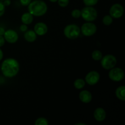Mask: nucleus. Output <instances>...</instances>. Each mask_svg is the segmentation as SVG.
<instances>
[{
	"mask_svg": "<svg viewBox=\"0 0 125 125\" xmlns=\"http://www.w3.org/2000/svg\"><path fill=\"white\" fill-rule=\"evenodd\" d=\"M94 117L96 121L98 122H102L106 119V111L102 107H98L94 112Z\"/></svg>",
	"mask_w": 125,
	"mask_h": 125,
	"instance_id": "12",
	"label": "nucleus"
},
{
	"mask_svg": "<svg viewBox=\"0 0 125 125\" xmlns=\"http://www.w3.org/2000/svg\"><path fill=\"white\" fill-rule=\"evenodd\" d=\"M2 2H3V4L5 6H9L11 4L10 0H4Z\"/></svg>",
	"mask_w": 125,
	"mask_h": 125,
	"instance_id": "28",
	"label": "nucleus"
},
{
	"mask_svg": "<svg viewBox=\"0 0 125 125\" xmlns=\"http://www.w3.org/2000/svg\"><path fill=\"white\" fill-rule=\"evenodd\" d=\"M124 13V8L120 4L115 3L112 5L109 9V15L113 18L119 19Z\"/></svg>",
	"mask_w": 125,
	"mask_h": 125,
	"instance_id": "8",
	"label": "nucleus"
},
{
	"mask_svg": "<svg viewBox=\"0 0 125 125\" xmlns=\"http://www.w3.org/2000/svg\"><path fill=\"white\" fill-rule=\"evenodd\" d=\"M34 31L37 35L42 36L48 32V26L45 23L39 22L34 26Z\"/></svg>",
	"mask_w": 125,
	"mask_h": 125,
	"instance_id": "11",
	"label": "nucleus"
},
{
	"mask_svg": "<svg viewBox=\"0 0 125 125\" xmlns=\"http://www.w3.org/2000/svg\"><path fill=\"white\" fill-rule=\"evenodd\" d=\"M3 56H4L3 52H2V50L0 48V61H1V60L2 59V58H3Z\"/></svg>",
	"mask_w": 125,
	"mask_h": 125,
	"instance_id": "30",
	"label": "nucleus"
},
{
	"mask_svg": "<svg viewBox=\"0 0 125 125\" xmlns=\"http://www.w3.org/2000/svg\"><path fill=\"white\" fill-rule=\"evenodd\" d=\"M5 42H6V40H5L3 35H0V47H2L4 45Z\"/></svg>",
	"mask_w": 125,
	"mask_h": 125,
	"instance_id": "27",
	"label": "nucleus"
},
{
	"mask_svg": "<svg viewBox=\"0 0 125 125\" xmlns=\"http://www.w3.org/2000/svg\"><path fill=\"white\" fill-rule=\"evenodd\" d=\"M0 1H3L4 0H0Z\"/></svg>",
	"mask_w": 125,
	"mask_h": 125,
	"instance_id": "33",
	"label": "nucleus"
},
{
	"mask_svg": "<svg viewBox=\"0 0 125 125\" xmlns=\"http://www.w3.org/2000/svg\"><path fill=\"white\" fill-rule=\"evenodd\" d=\"M37 34L32 30H27L26 31L24 32V39L26 40L28 42L32 43L36 40L37 39Z\"/></svg>",
	"mask_w": 125,
	"mask_h": 125,
	"instance_id": "14",
	"label": "nucleus"
},
{
	"mask_svg": "<svg viewBox=\"0 0 125 125\" xmlns=\"http://www.w3.org/2000/svg\"><path fill=\"white\" fill-rule=\"evenodd\" d=\"M20 2L21 3V4L23 6H28L29 4L31 3V2L32 1V0H19Z\"/></svg>",
	"mask_w": 125,
	"mask_h": 125,
	"instance_id": "25",
	"label": "nucleus"
},
{
	"mask_svg": "<svg viewBox=\"0 0 125 125\" xmlns=\"http://www.w3.org/2000/svg\"><path fill=\"white\" fill-rule=\"evenodd\" d=\"M103 54L99 50H94L92 53V58L95 61H99L102 59Z\"/></svg>",
	"mask_w": 125,
	"mask_h": 125,
	"instance_id": "18",
	"label": "nucleus"
},
{
	"mask_svg": "<svg viewBox=\"0 0 125 125\" xmlns=\"http://www.w3.org/2000/svg\"><path fill=\"white\" fill-rule=\"evenodd\" d=\"M20 31L21 32H26L27 30H28V25H26V24H21V25L20 26Z\"/></svg>",
	"mask_w": 125,
	"mask_h": 125,
	"instance_id": "26",
	"label": "nucleus"
},
{
	"mask_svg": "<svg viewBox=\"0 0 125 125\" xmlns=\"http://www.w3.org/2000/svg\"><path fill=\"white\" fill-rule=\"evenodd\" d=\"M99 0H83L85 6H94L98 3Z\"/></svg>",
	"mask_w": 125,
	"mask_h": 125,
	"instance_id": "21",
	"label": "nucleus"
},
{
	"mask_svg": "<svg viewBox=\"0 0 125 125\" xmlns=\"http://www.w3.org/2000/svg\"><path fill=\"white\" fill-rule=\"evenodd\" d=\"M103 23L106 26H109L113 23V18L110 15H105L103 18Z\"/></svg>",
	"mask_w": 125,
	"mask_h": 125,
	"instance_id": "19",
	"label": "nucleus"
},
{
	"mask_svg": "<svg viewBox=\"0 0 125 125\" xmlns=\"http://www.w3.org/2000/svg\"><path fill=\"white\" fill-rule=\"evenodd\" d=\"M73 84H74V87L75 89L80 90V89H82L84 87L85 85V82L84 79L79 78V79H76L74 81Z\"/></svg>",
	"mask_w": 125,
	"mask_h": 125,
	"instance_id": "17",
	"label": "nucleus"
},
{
	"mask_svg": "<svg viewBox=\"0 0 125 125\" xmlns=\"http://www.w3.org/2000/svg\"><path fill=\"white\" fill-rule=\"evenodd\" d=\"M81 11L82 18L86 21L92 22L97 18V10L93 6H85Z\"/></svg>",
	"mask_w": 125,
	"mask_h": 125,
	"instance_id": "4",
	"label": "nucleus"
},
{
	"mask_svg": "<svg viewBox=\"0 0 125 125\" xmlns=\"http://www.w3.org/2000/svg\"><path fill=\"white\" fill-rule=\"evenodd\" d=\"M59 6L62 7H65L69 4V0H57Z\"/></svg>",
	"mask_w": 125,
	"mask_h": 125,
	"instance_id": "23",
	"label": "nucleus"
},
{
	"mask_svg": "<svg viewBox=\"0 0 125 125\" xmlns=\"http://www.w3.org/2000/svg\"><path fill=\"white\" fill-rule=\"evenodd\" d=\"M115 95L117 98L122 101H125V86L121 85L115 90Z\"/></svg>",
	"mask_w": 125,
	"mask_h": 125,
	"instance_id": "16",
	"label": "nucleus"
},
{
	"mask_svg": "<svg viewBox=\"0 0 125 125\" xmlns=\"http://www.w3.org/2000/svg\"><path fill=\"white\" fill-rule=\"evenodd\" d=\"M5 10H6V6L3 4V2L0 1V17H2L4 14Z\"/></svg>",
	"mask_w": 125,
	"mask_h": 125,
	"instance_id": "24",
	"label": "nucleus"
},
{
	"mask_svg": "<svg viewBox=\"0 0 125 125\" xmlns=\"http://www.w3.org/2000/svg\"><path fill=\"white\" fill-rule=\"evenodd\" d=\"M108 76L111 81L114 82H120L125 78L124 71L119 67H114L109 70Z\"/></svg>",
	"mask_w": 125,
	"mask_h": 125,
	"instance_id": "6",
	"label": "nucleus"
},
{
	"mask_svg": "<svg viewBox=\"0 0 125 125\" xmlns=\"http://www.w3.org/2000/svg\"><path fill=\"white\" fill-rule=\"evenodd\" d=\"M71 14L74 18H79L81 17V11L79 9H74L72 10Z\"/></svg>",
	"mask_w": 125,
	"mask_h": 125,
	"instance_id": "22",
	"label": "nucleus"
},
{
	"mask_svg": "<svg viewBox=\"0 0 125 125\" xmlns=\"http://www.w3.org/2000/svg\"><path fill=\"white\" fill-rule=\"evenodd\" d=\"M81 33V29L78 25L74 24H68L63 29L64 35L68 39L74 40L79 36Z\"/></svg>",
	"mask_w": 125,
	"mask_h": 125,
	"instance_id": "3",
	"label": "nucleus"
},
{
	"mask_svg": "<svg viewBox=\"0 0 125 125\" xmlns=\"http://www.w3.org/2000/svg\"><path fill=\"white\" fill-rule=\"evenodd\" d=\"M49 1L51 2H56L57 1V0H49Z\"/></svg>",
	"mask_w": 125,
	"mask_h": 125,
	"instance_id": "32",
	"label": "nucleus"
},
{
	"mask_svg": "<svg viewBox=\"0 0 125 125\" xmlns=\"http://www.w3.org/2000/svg\"><path fill=\"white\" fill-rule=\"evenodd\" d=\"M101 67L105 70L112 69L115 67L117 65V60L115 56L112 54H107L104 56H103L101 60Z\"/></svg>",
	"mask_w": 125,
	"mask_h": 125,
	"instance_id": "5",
	"label": "nucleus"
},
{
	"mask_svg": "<svg viewBox=\"0 0 125 125\" xmlns=\"http://www.w3.org/2000/svg\"><path fill=\"white\" fill-rule=\"evenodd\" d=\"M100 79V74L95 70L91 71L85 77V82L89 85H94L97 84Z\"/></svg>",
	"mask_w": 125,
	"mask_h": 125,
	"instance_id": "9",
	"label": "nucleus"
},
{
	"mask_svg": "<svg viewBox=\"0 0 125 125\" xmlns=\"http://www.w3.org/2000/svg\"><path fill=\"white\" fill-rule=\"evenodd\" d=\"M75 125H86V124H85V123H76Z\"/></svg>",
	"mask_w": 125,
	"mask_h": 125,
	"instance_id": "31",
	"label": "nucleus"
},
{
	"mask_svg": "<svg viewBox=\"0 0 125 125\" xmlns=\"http://www.w3.org/2000/svg\"><path fill=\"white\" fill-rule=\"evenodd\" d=\"M21 20L23 24L29 25V24H31L33 21H34V16L31 14L29 12H25L21 15Z\"/></svg>",
	"mask_w": 125,
	"mask_h": 125,
	"instance_id": "15",
	"label": "nucleus"
},
{
	"mask_svg": "<svg viewBox=\"0 0 125 125\" xmlns=\"http://www.w3.org/2000/svg\"><path fill=\"white\" fill-rule=\"evenodd\" d=\"M19 70V62L15 59H6L1 63V71L2 74L6 78H13L18 74Z\"/></svg>",
	"mask_w": 125,
	"mask_h": 125,
	"instance_id": "1",
	"label": "nucleus"
},
{
	"mask_svg": "<svg viewBox=\"0 0 125 125\" xmlns=\"http://www.w3.org/2000/svg\"><path fill=\"white\" fill-rule=\"evenodd\" d=\"M79 98L83 103H89L92 100V95L89 90H84L80 92L79 94Z\"/></svg>",
	"mask_w": 125,
	"mask_h": 125,
	"instance_id": "13",
	"label": "nucleus"
},
{
	"mask_svg": "<svg viewBox=\"0 0 125 125\" xmlns=\"http://www.w3.org/2000/svg\"><path fill=\"white\" fill-rule=\"evenodd\" d=\"M3 37L5 40L9 43H15L18 40V33L13 29L5 31Z\"/></svg>",
	"mask_w": 125,
	"mask_h": 125,
	"instance_id": "10",
	"label": "nucleus"
},
{
	"mask_svg": "<svg viewBox=\"0 0 125 125\" xmlns=\"http://www.w3.org/2000/svg\"><path fill=\"white\" fill-rule=\"evenodd\" d=\"M49 122L44 117H40L35 121V125H48Z\"/></svg>",
	"mask_w": 125,
	"mask_h": 125,
	"instance_id": "20",
	"label": "nucleus"
},
{
	"mask_svg": "<svg viewBox=\"0 0 125 125\" xmlns=\"http://www.w3.org/2000/svg\"><path fill=\"white\" fill-rule=\"evenodd\" d=\"M28 12L35 17H41L47 12V4L42 0H34L28 5Z\"/></svg>",
	"mask_w": 125,
	"mask_h": 125,
	"instance_id": "2",
	"label": "nucleus"
},
{
	"mask_svg": "<svg viewBox=\"0 0 125 125\" xmlns=\"http://www.w3.org/2000/svg\"><path fill=\"white\" fill-rule=\"evenodd\" d=\"M5 31L6 30L4 29V28L0 27V35H3L5 32Z\"/></svg>",
	"mask_w": 125,
	"mask_h": 125,
	"instance_id": "29",
	"label": "nucleus"
},
{
	"mask_svg": "<svg viewBox=\"0 0 125 125\" xmlns=\"http://www.w3.org/2000/svg\"><path fill=\"white\" fill-rule=\"evenodd\" d=\"M81 32L85 37H90L94 35L97 31V26L96 24L92 22L85 23L82 25Z\"/></svg>",
	"mask_w": 125,
	"mask_h": 125,
	"instance_id": "7",
	"label": "nucleus"
}]
</instances>
